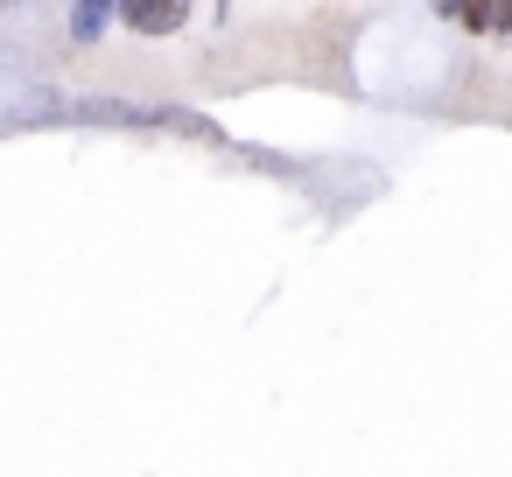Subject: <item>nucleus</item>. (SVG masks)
Returning a JSON list of instances; mask_svg holds the SVG:
<instances>
[{"mask_svg": "<svg viewBox=\"0 0 512 477\" xmlns=\"http://www.w3.org/2000/svg\"><path fill=\"white\" fill-rule=\"evenodd\" d=\"M106 22H113V8H71V36H78V43H99Z\"/></svg>", "mask_w": 512, "mask_h": 477, "instance_id": "f03ea898", "label": "nucleus"}, {"mask_svg": "<svg viewBox=\"0 0 512 477\" xmlns=\"http://www.w3.org/2000/svg\"><path fill=\"white\" fill-rule=\"evenodd\" d=\"M113 22H127L134 36H176L190 22L183 0H127V8H113Z\"/></svg>", "mask_w": 512, "mask_h": 477, "instance_id": "f257e3e1", "label": "nucleus"}, {"mask_svg": "<svg viewBox=\"0 0 512 477\" xmlns=\"http://www.w3.org/2000/svg\"><path fill=\"white\" fill-rule=\"evenodd\" d=\"M491 29H498V36H512V0H505V8H491Z\"/></svg>", "mask_w": 512, "mask_h": 477, "instance_id": "20e7f679", "label": "nucleus"}, {"mask_svg": "<svg viewBox=\"0 0 512 477\" xmlns=\"http://www.w3.org/2000/svg\"><path fill=\"white\" fill-rule=\"evenodd\" d=\"M449 22H456V29H470V36H484V29H491V8H456Z\"/></svg>", "mask_w": 512, "mask_h": 477, "instance_id": "7ed1b4c3", "label": "nucleus"}]
</instances>
